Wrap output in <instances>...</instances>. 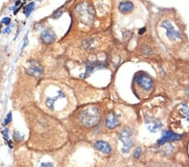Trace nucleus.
<instances>
[{
    "label": "nucleus",
    "mask_w": 189,
    "mask_h": 167,
    "mask_svg": "<svg viewBox=\"0 0 189 167\" xmlns=\"http://www.w3.org/2000/svg\"><path fill=\"white\" fill-rule=\"evenodd\" d=\"M120 125V120L114 112H110L106 117V126L108 129H114Z\"/></svg>",
    "instance_id": "nucleus-9"
},
{
    "label": "nucleus",
    "mask_w": 189,
    "mask_h": 167,
    "mask_svg": "<svg viewBox=\"0 0 189 167\" xmlns=\"http://www.w3.org/2000/svg\"><path fill=\"white\" fill-rule=\"evenodd\" d=\"M142 153V150L141 147H138L134 152V157L136 158V159H138V158L141 157V154Z\"/></svg>",
    "instance_id": "nucleus-16"
},
{
    "label": "nucleus",
    "mask_w": 189,
    "mask_h": 167,
    "mask_svg": "<svg viewBox=\"0 0 189 167\" xmlns=\"http://www.w3.org/2000/svg\"><path fill=\"white\" fill-rule=\"evenodd\" d=\"M11 22V19L8 17H4L2 19V23L4 24V25H9Z\"/></svg>",
    "instance_id": "nucleus-19"
},
{
    "label": "nucleus",
    "mask_w": 189,
    "mask_h": 167,
    "mask_svg": "<svg viewBox=\"0 0 189 167\" xmlns=\"http://www.w3.org/2000/svg\"><path fill=\"white\" fill-rule=\"evenodd\" d=\"M41 39L42 41L45 43L51 44L56 41V34L50 30H45L41 32Z\"/></svg>",
    "instance_id": "nucleus-11"
},
{
    "label": "nucleus",
    "mask_w": 189,
    "mask_h": 167,
    "mask_svg": "<svg viewBox=\"0 0 189 167\" xmlns=\"http://www.w3.org/2000/svg\"><path fill=\"white\" fill-rule=\"evenodd\" d=\"M2 133H3V135L4 136V138L8 140V129L6 128L5 130H4V131L2 132Z\"/></svg>",
    "instance_id": "nucleus-20"
},
{
    "label": "nucleus",
    "mask_w": 189,
    "mask_h": 167,
    "mask_svg": "<svg viewBox=\"0 0 189 167\" xmlns=\"http://www.w3.org/2000/svg\"><path fill=\"white\" fill-rule=\"evenodd\" d=\"M134 8H135V5L130 1H123L118 5V10L124 14H130L134 10Z\"/></svg>",
    "instance_id": "nucleus-12"
},
{
    "label": "nucleus",
    "mask_w": 189,
    "mask_h": 167,
    "mask_svg": "<svg viewBox=\"0 0 189 167\" xmlns=\"http://www.w3.org/2000/svg\"><path fill=\"white\" fill-rule=\"evenodd\" d=\"M94 40L93 39H87L83 42V46L85 49H92L93 47L92 45H93Z\"/></svg>",
    "instance_id": "nucleus-15"
},
{
    "label": "nucleus",
    "mask_w": 189,
    "mask_h": 167,
    "mask_svg": "<svg viewBox=\"0 0 189 167\" xmlns=\"http://www.w3.org/2000/svg\"><path fill=\"white\" fill-rule=\"evenodd\" d=\"M14 139L15 141H17V142H19V141H21V135H20V133H19V131H14Z\"/></svg>",
    "instance_id": "nucleus-17"
},
{
    "label": "nucleus",
    "mask_w": 189,
    "mask_h": 167,
    "mask_svg": "<svg viewBox=\"0 0 189 167\" xmlns=\"http://www.w3.org/2000/svg\"><path fill=\"white\" fill-rule=\"evenodd\" d=\"M182 138V134H177V133H175L174 132L170 131V130H166V131H164L162 133L161 138L158 140V144L163 145V144H165L166 143L175 141V140H179V139H181Z\"/></svg>",
    "instance_id": "nucleus-7"
},
{
    "label": "nucleus",
    "mask_w": 189,
    "mask_h": 167,
    "mask_svg": "<svg viewBox=\"0 0 189 167\" xmlns=\"http://www.w3.org/2000/svg\"><path fill=\"white\" fill-rule=\"evenodd\" d=\"M39 167H53V165L51 163H42Z\"/></svg>",
    "instance_id": "nucleus-21"
},
{
    "label": "nucleus",
    "mask_w": 189,
    "mask_h": 167,
    "mask_svg": "<svg viewBox=\"0 0 189 167\" xmlns=\"http://www.w3.org/2000/svg\"><path fill=\"white\" fill-rule=\"evenodd\" d=\"M94 148L97 150L102 152L103 154H110L112 151V148L110 146V144L102 140H98L94 143Z\"/></svg>",
    "instance_id": "nucleus-10"
},
{
    "label": "nucleus",
    "mask_w": 189,
    "mask_h": 167,
    "mask_svg": "<svg viewBox=\"0 0 189 167\" xmlns=\"http://www.w3.org/2000/svg\"><path fill=\"white\" fill-rule=\"evenodd\" d=\"M11 121H12V112H8V114L7 115V117H6L4 120V125L10 123Z\"/></svg>",
    "instance_id": "nucleus-18"
},
{
    "label": "nucleus",
    "mask_w": 189,
    "mask_h": 167,
    "mask_svg": "<svg viewBox=\"0 0 189 167\" xmlns=\"http://www.w3.org/2000/svg\"><path fill=\"white\" fill-rule=\"evenodd\" d=\"M38 1H39V2H41V1H43V0H38Z\"/></svg>",
    "instance_id": "nucleus-27"
},
{
    "label": "nucleus",
    "mask_w": 189,
    "mask_h": 167,
    "mask_svg": "<svg viewBox=\"0 0 189 167\" xmlns=\"http://www.w3.org/2000/svg\"><path fill=\"white\" fill-rule=\"evenodd\" d=\"M176 115L180 117V121L184 120L187 121L189 126V106L187 104L182 103L178 106L177 110H176Z\"/></svg>",
    "instance_id": "nucleus-8"
},
{
    "label": "nucleus",
    "mask_w": 189,
    "mask_h": 167,
    "mask_svg": "<svg viewBox=\"0 0 189 167\" xmlns=\"http://www.w3.org/2000/svg\"><path fill=\"white\" fill-rule=\"evenodd\" d=\"M145 126L151 133H156L162 127L161 121L157 118L153 117H146L145 119Z\"/></svg>",
    "instance_id": "nucleus-6"
},
{
    "label": "nucleus",
    "mask_w": 189,
    "mask_h": 167,
    "mask_svg": "<svg viewBox=\"0 0 189 167\" xmlns=\"http://www.w3.org/2000/svg\"><path fill=\"white\" fill-rule=\"evenodd\" d=\"M1 30H2V25L0 24V33H1Z\"/></svg>",
    "instance_id": "nucleus-26"
},
{
    "label": "nucleus",
    "mask_w": 189,
    "mask_h": 167,
    "mask_svg": "<svg viewBox=\"0 0 189 167\" xmlns=\"http://www.w3.org/2000/svg\"><path fill=\"white\" fill-rule=\"evenodd\" d=\"M35 4L34 2H32V3H30V4H29L28 6L26 7L25 12H24V14H25V16L28 17L29 15L33 12V10H35Z\"/></svg>",
    "instance_id": "nucleus-14"
},
{
    "label": "nucleus",
    "mask_w": 189,
    "mask_h": 167,
    "mask_svg": "<svg viewBox=\"0 0 189 167\" xmlns=\"http://www.w3.org/2000/svg\"><path fill=\"white\" fill-rule=\"evenodd\" d=\"M135 82L143 90L146 91H151L153 89L154 82L151 77L145 74H139L135 77Z\"/></svg>",
    "instance_id": "nucleus-5"
},
{
    "label": "nucleus",
    "mask_w": 189,
    "mask_h": 167,
    "mask_svg": "<svg viewBox=\"0 0 189 167\" xmlns=\"http://www.w3.org/2000/svg\"><path fill=\"white\" fill-rule=\"evenodd\" d=\"M120 140L122 143V153H129L131 148L133 146L132 140V131L129 127H125L121 131L120 134Z\"/></svg>",
    "instance_id": "nucleus-3"
},
{
    "label": "nucleus",
    "mask_w": 189,
    "mask_h": 167,
    "mask_svg": "<svg viewBox=\"0 0 189 167\" xmlns=\"http://www.w3.org/2000/svg\"><path fill=\"white\" fill-rule=\"evenodd\" d=\"M10 32H11L10 27H7V28H5L4 30V34H7V33H10Z\"/></svg>",
    "instance_id": "nucleus-23"
},
{
    "label": "nucleus",
    "mask_w": 189,
    "mask_h": 167,
    "mask_svg": "<svg viewBox=\"0 0 189 167\" xmlns=\"http://www.w3.org/2000/svg\"><path fill=\"white\" fill-rule=\"evenodd\" d=\"M161 26L166 30V36L170 41H179L182 39V35L177 30L175 29L174 25L169 20H163L161 24Z\"/></svg>",
    "instance_id": "nucleus-4"
},
{
    "label": "nucleus",
    "mask_w": 189,
    "mask_h": 167,
    "mask_svg": "<svg viewBox=\"0 0 189 167\" xmlns=\"http://www.w3.org/2000/svg\"><path fill=\"white\" fill-rule=\"evenodd\" d=\"M77 12L82 21L87 25H91L94 20V11L90 4H81L77 7Z\"/></svg>",
    "instance_id": "nucleus-2"
},
{
    "label": "nucleus",
    "mask_w": 189,
    "mask_h": 167,
    "mask_svg": "<svg viewBox=\"0 0 189 167\" xmlns=\"http://www.w3.org/2000/svg\"><path fill=\"white\" fill-rule=\"evenodd\" d=\"M81 123L87 127H91L97 125L100 120V111L97 107L90 106L82 111L80 115Z\"/></svg>",
    "instance_id": "nucleus-1"
},
{
    "label": "nucleus",
    "mask_w": 189,
    "mask_h": 167,
    "mask_svg": "<svg viewBox=\"0 0 189 167\" xmlns=\"http://www.w3.org/2000/svg\"><path fill=\"white\" fill-rule=\"evenodd\" d=\"M42 72H43V68L36 62H32V63H30V67L27 70V73L30 75L41 74Z\"/></svg>",
    "instance_id": "nucleus-13"
},
{
    "label": "nucleus",
    "mask_w": 189,
    "mask_h": 167,
    "mask_svg": "<svg viewBox=\"0 0 189 167\" xmlns=\"http://www.w3.org/2000/svg\"><path fill=\"white\" fill-rule=\"evenodd\" d=\"M28 37H27V36H26V37H25V39H24V46H23V47H26V45L27 44H28Z\"/></svg>",
    "instance_id": "nucleus-24"
},
{
    "label": "nucleus",
    "mask_w": 189,
    "mask_h": 167,
    "mask_svg": "<svg viewBox=\"0 0 189 167\" xmlns=\"http://www.w3.org/2000/svg\"><path fill=\"white\" fill-rule=\"evenodd\" d=\"M62 14V11H57L54 14V18L57 19V18H59Z\"/></svg>",
    "instance_id": "nucleus-22"
},
{
    "label": "nucleus",
    "mask_w": 189,
    "mask_h": 167,
    "mask_svg": "<svg viewBox=\"0 0 189 167\" xmlns=\"http://www.w3.org/2000/svg\"><path fill=\"white\" fill-rule=\"evenodd\" d=\"M145 31V28H142V29L140 30L139 34H140V35H141V34H143V33H144Z\"/></svg>",
    "instance_id": "nucleus-25"
}]
</instances>
